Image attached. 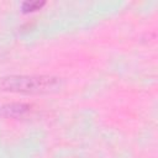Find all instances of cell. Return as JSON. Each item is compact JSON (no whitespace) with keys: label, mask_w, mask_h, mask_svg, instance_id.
<instances>
[{"label":"cell","mask_w":158,"mask_h":158,"mask_svg":"<svg viewBox=\"0 0 158 158\" xmlns=\"http://www.w3.org/2000/svg\"><path fill=\"white\" fill-rule=\"evenodd\" d=\"M31 111V105L23 102H10L0 106V116L6 118H20Z\"/></svg>","instance_id":"7a4b0ae2"},{"label":"cell","mask_w":158,"mask_h":158,"mask_svg":"<svg viewBox=\"0 0 158 158\" xmlns=\"http://www.w3.org/2000/svg\"><path fill=\"white\" fill-rule=\"evenodd\" d=\"M63 81L53 75L15 74L0 78V90L17 94H52L62 89Z\"/></svg>","instance_id":"6da1fadb"},{"label":"cell","mask_w":158,"mask_h":158,"mask_svg":"<svg viewBox=\"0 0 158 158\" xmlns=\"http://www.w3.org/2000/svg\"><path fill=\"white\" fill-rule=\"evenodd\" d=\"M43 5H44L43 1H26V2L22 4V10L25 12L36 11V10H40Z\"/></svg>","instance_id":"3957f363"}]
</instances>
